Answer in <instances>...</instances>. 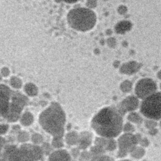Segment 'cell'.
Instances as JSON below:
<instances>
[{
  "instance_id": "obj_1",
  "label": "cell",
  "mask_w": 161,
  "mask_h": 161,
  "mask_svg": "<svg viewBox=\"0 0 161 161\" xmlns=\"http://www.w3.org/2000/svg\"><path fill=\"white\" fill-rule=\"evenodd\" d=\"M91 126L101 136L113 138L123 130V116L118 109L111 106L105 107L93 117Z\"/></svg>"
},
{
  "instance_id": "obj_2",
  "label": "cell",
  "mask_w": 161,
  "mask_h": 161,
  "mask_svg": "<svg viewBox=\"0 0 161 161\" xmlns=\"http://www.w3.org/2000/svg\"><path fill=\"white\" fill-rule=\"evenodd\" d=\"M67 21L72 28L85 31L94 27L96 22V16L89 8H77L69 11Z\"/></svg>"
},
{
  "instance_id": "obj_3",
  "label": "cell",
  "mask_w": 161,
  "mask_h": 161,
  "mask_svg": "<svg viewBox=\"0 0 161 161\" xmlns=\"http://www.w3.org/2000/svg\"><path fill=\"white\" fill-rule=\"evenodd\" d=\"M140 112L151 119H161V92H155L142 101Z\"/></svg>"
},
{
  "instance_id": "obj_4",
  "label": "cell",
  "mask_w": 161,
  "mask_h": 161,
  "mask_svg": "<svg viewBox=\"0 0 161 161\" xmlns=\"http://www.w3.org/2000/svg\"><path fill=\"white\" fill-rule=\"evenodd\" d=\"M135 90L137 97L144 99L156 92L157 85L152 79L144 78L137 82Z\"/></svg>"
},
{
  "instance_id": "obj_5",
  "label": "cell",
  "mask_w": 161,
  "mask_h": 161,
  "mask_svg": "<svg viewBox=\"0 0 161 161\" xmlns=\"http://www.w3.org/2000/svg\"><path fill=\"white\" fill-rule=\"evenodd\" d=\"M142 138L140 134L133 135L132 133H125L119 137L117 145L119 149L130 153L133 148L140 143Z\"/></svg>"
},
{
  "instance_id": "obj_6",
  "label": "cell",
  "mask_w": 161,
  "mask_h": 161,
  "mask_svg": "<svg viewBox=\"0 0 161 161\" xmlns=\"http://www.w3.org/2000/svg\"><path fill=\"white\" fill-rule=\"evenodd\" d=\"M139 101L138 98L133 96H130L124 99L119 104L118 110L123 116L126 112L134 111L138 108Z\"/></svg>"
},
{
  "instance_id": "obj_7",
  "label": "cell",
  "mask_w": 161,
  "mask_h": 161,
  "mask_svg": "<svg viewBox=\"0 0 161 161\" xmlns=\"http://www.w3.org/2000/svg\"><path fill=\"white\" fill-rule=\"evenodd\" d=\"M92 134L88 131H82L79 135L78 148L80 150H86L92 143Z\"/></svg>"
},
{
  "instance_id": "obj_8",
  "label": "cell",
  "mask_w": 161,
  "mask_h": 161,
  "mask_svg": "<svg viewBox=\"0 0 161 161\" xmlns=\"http://www.w3.org/2000/svg\"><path fill=\"white\" fill-rule=\"evenodd\" d=\"M141 65L136 62L132 61L124 64L120 67V72L125 74H132L137 72Z\"/></svg>"
},
{
  "instance_id": "obj_9",
  "label": "cell",
  "mask_w": 161,
  "mask_h": 161,
  "mask_svg": "<svg viewBox=\"0 0 161 161\" xmlns=\"http://www.w3.org/2000/svg\"><path fill=\"white\" fill-rule=\"evenodd\" d=\"M132 27V24L128 21H123L118 23L116 27L115 30L116 33L119 34L125 33V32L130 31Z\"/></svg>"
},
{
  "instance_id": "obj_10",
  "label": "cell",
  "mask_w": 161,
  "mask_h": 161,
  "mask_svg": "<svg viewBox=\"0 0 161 161\" xmlns=\"http://www.w3.org/2000/svg\"><path fill=\"white\" fill-rule=\"evenodd\" d=\"M55 161H70L71 157L69 153L66 150H59L55 155Z\"/></svg>"
},
{
  "instance_id": "obj_11",
  "label": "cell",
  "mask_w": 161,
  "mask_h": 161,
  "mask_svg": "<svg viewBox=\"0 0 161 161\" xmlns=\"http://www.w3.org/2000/svg\"><path fill=\"white\" fill-rule=\"evenodd\" d=\"M131 156L135 158H142L145 153V149L143 148V147H141V146H135L133 150L130 152Z\"/></svg>"
},
{
  "instance_id": "obj_12",
  "label": "cell",
  "mask_w": 161,
  "mask_h": 161,
  "mask_svg": "<svg viewBox=\"0 0 161 161\" xmlns=\"http://www.w3.org/2000/svg\"><path fill=\"white\" fill-rule=\"evenodd\" d=\"M89 152L90 153V155H91V158H94L96 157L104 155L105 149L104 148H102L101 147L94 145V146H92L90 148V150Z\"/></svg>"
},
{
  "instance_id": "obj_13",
  "label": "cell",
  "mask_w": 161,
  "mask_h": 161,
  "mask_svg": "<svg viewBox=\"0 0 161 161\" xmlns=\"http://www.w3.org/2000/svg\"><path fill=\"white\" fill-rule=\"evenodd\" d=\"M79 140V134L75 131L69 133L66 136V142L70 145H76Z\"/></svg>"
},
{
  "instance_id": "obj_14",
  "label": "cell",
  "mask_w": 161,
  "mask_h": 161,
  "mask_svg": "<svg viewBox=\"0 0 161 161\" xmlns=\"http://www.w3.org/2000/svg\"><path fill=\"white\" fill-rule=\"evenodd\" d=\"M127 119L129 121L136 123V124H140L142 123V118L140 116V114L136 112L131 111L128 114Z\"/></svg>"
},
{
  "instance_id": "obj_15",
  "label": "cell",
  "mask_w": 161,
  "mask_h": 161,
  "mask_svg": "<svg viewBox=\"0 0 161 161\" xmlns=\"http://www.w3.org/2000/svg\"><path fill=\"white\" fill-rule=\"evenodd\" d=\"M120 89L123 92H128L132 89V83L128 80H125L120 85Z\"/></svg>"
},
{
  "instance_id": "obj_16",
  "label": "cell",
  "mask_w": 161,
  "mask_h": 161,
  "mask_svg": "<svg viewBox=\"0 0 161 161\" xmlns=\"http://www.w3.org/2000/svg\"><path fill=\"white\" fill-rule=\"evenodd\" d=\"M117 145V142L113 138H108V142L105 147V150L113 151L116 149Z\"/></svg>"
},
{
  "instance_id": "obj_17",
  "label": "cell",
  "mask_w": 161,
  "mask_h": 161,
  "mask_svg": "<svg viewBox=\"0 0 161 161\" xmlns=\"http://www.w3.org/2000/svg\"><path fill=\"white\" fill-rule=\"evenodd\" d=\"M108 142V138L103 137V136H99V137H96L94 140V145L101 147L102 148H104L105 149V147L106 145Z\"/></svg>"
},
{
  "instance_id": "obj_18",
  "label": "cell",
  "mask_w": 161,
  "mask_h": 161,
  "mask_svg": "<svg viewBox=\"0 0 161 161\" xmlns=\"http://www.w3.org/2000/svg\"><path fill=\"white\" fill-rule=\"evenodd\" d=\"M25 89L26 92L30 95L35 94L37 92V89H36V87L35 86V85L31 84V83L27 84L25 87Z\"/></svg>"
},
{
  "instance_id": "obj_19",
  "label": "cell",
  "mask_w": 161,
  "mask_h": 161,
  "mask_svg": "<svg viewBox=\"0 0 161 161\" xmlns=\"http://www.w3.org/2000/svg\"><path fill=\"white\" fill-rule=\"evenodd\" d=\"M91 159V156L89 151L84 150L82 152L80 153L79 156V161H89Z\"/></svg>"
},
{
  "instance_id": "obj_20",
  "label": "cell",
  "mask_w": 161,
  "mask_h": 161,
  "mask_svg": "<svg viewBox=\"0 0 161 161\" xmlns=\"http://www.w3.org/2000/svg\"><path fill=\"white\" fill-rule=\"evenodd\" d=\"M123 131L126 133H132L135 131V127L131 123L128 122L123 125Z\"/></svg>"
},
{
  "instance_id": "obj_21",
  "label": "cell",
  "mask_w": 161,
  "mask_h": 161,
  "mask_svg": "<svg viewBox=\"0 0 161 161\" xmlns=\"http://www.w3.org/2000/svg\"><path fill=\"white\" fill-rule=\"evenodd\" d=\"M89 161H114V160L110 157L106 156L105 155H103L101 156L92 158Z\"/></svg>"
},
{
  "instance_id": "obj_22",
  "label": "cell",
  "mask_w": 161,
  "mask_h": 161,
  "mask_svg": "<svg viewBox=\"0 0 161 161\" xmlns=\"http://www.w3.org/2000/svg\"><path fill=\"white\" fill-rule=\"evenodd\" d=\"M11 84L13 87H15V88H19L21 86V81L19 79H18V77H13L11 79Z\"/></svg>"
},
{
  "instance_id": "obj_23",
  "label": "cell",
  "mask_w": 161,
  "mask_h": 161,
  "mask_svg": "<svg viewBox=\"0 0 161 161\" xmlns=\"http://www.w3.org/2000/svg\"><path fill=\"white\" fill-rule=\"evenodd\" d=\"M157 125V123L155 121H154L153 119H150L149 120H146L145 121V127L147 128L149 130L152 129V128H155Z\"/></svg>"
},
{
  "instance_id": "obj_24",
  "label": "cell",
  "mask_w": 161,
  "mask_h": 161,
  "mask_svg": "<svg viewBox=\"0 0 161 161\" xmlns=\"http://www.w3.org/2000/svg\"><path fill=\"white\" fill-rule=\"evenodd\" d=\"M97 5V1L96 0H87L86 2V6L88 7V8H94Z\"/></svg>"
},
{
  "instance_id": "obj_25",
  "label": "cell",
  "mask_w": 161,
  "mask_h": 161,
  "mask_svg": "<svg viewBox=\"0 0 161 161\" xmlns=\"http://www.w3.org/2000/svg\"><path fill=\"white\" fill-rule=\"evenodd\" d=\"M80 149L79 148H74L71 150V153L72 155L73 156L74 158H78L79 155H80Z\"/></svg>"
},
{
  "instance_id": "obj_26",
  "label": "cell",
  "mask_w": 161,
  "mask_h": 161,
  "mask_svg": "<svg viewBox=\"0 0 161 161\" xmlns=\"http://www.w3.org/2000/svg\"><path fill=\"white\" fill-rule=\"evenodd\" d=\"M107 42H108V46L110 47H112V48L116 46V41L115 38H108Z\"/></svg>"
},
{
  "instance_id": "obj_27",
  "label": "cell",
  "mask_w": 161,
  "mask_h": 161,
  "mask_svg": "<svg viewBox=\"0 0 161 161\" xmlns=\"http://www.w3.org/2000/svg\"><path fill=\"white\" fill-rule=\"evenodd\" d=\"M139 144L141 145V147H147L148 145L149 142H148V140H147V138H142Z\"/></svg>"
},
{
  "instance_id": "obj_28",
  "label": "cell",
  "mask_w": 161,
  "mask_h": 161,
  "mask_svg": "<svg viewBox=\"0 0 161 161\" xmlns=\"http://www.w3.org/2000/svg\"><path fill=\"white\" fill-rule=\"evenodd\" d=\"M128 153L126 152V151H124L123 150H120L119 149V150L117 152V157L118 158H123V157H125L126 156V155L128 154Z\"/></svg>"
},
{
  "instance_id": "obj_29",
  "label": "cell",
  "mask_w": 161,
  "mask_h": 161,
  "mask_svg": "<svg viewBox=\"0 0 161 161\" xmlns=\"http://www.w3.org/2000/svg\"><path fill=\"white\" fill-rule=\"evenodd\" d=\"M118 11L119 14H123L125 13H126L127 11V8L125 6H120L118 9Z\"/></svg>"
},
{
  "instance_id": "obj_30",
  "label": "cell",
  "mask_w": 161,
  "mask_h": 161,
  "mask_svg": "<svg viewBox=\"0 0 161 161\" xmlns=\"http://www.w3.org/2000/svg\"><path fill=\"white\" fill-rule=\"evenodd\" d=\"M1 72L2 75L3 76H6V77L8 76L9 75V69L7 67H3L1 69Z\"/></svg>"
},
{
  "instance_id": "obj_31",
  "label": "cell",
  "mask_w": 161,
  "mask_h": 161,
  "mask_svg": "<svg viewBox=\"0 0 161 161\" xmlns=\"http://www.w3.org/2000/svg\"><path fill=\"white\" fill-rule=\"evenodd\" d=\"M157 133V130L155 129V128L150 129V131H149V133H150L151 135H155Z\"/></svg>"
},
{
  "instance_id": "obj_32",
  "label": "cell",
  "mask_w": 161,
  "mask_h": 161,
  "mask_svg": "<svg viewBox=\"0 0 161 161\" xmlns=\"http://www.w3.org/2000/svg\"><path fill=\"white\" fill-rule=\"evenodd\" d=\"M61 1H63L68 3H74L77 2L79 0H61Z\"/></svg>"
},
{
  "instance_id": "obj_33",
  "label": "cell",
  "mask_w": 161,
  "mask_h": 161,
  "mask_svg": "<svg viewBox=\"0 0 161 161\" xmlns=\"http://www.w3.org/2000/svg\"><path fill=\"white\" fill-rule=\"evenodd\" d=\"M157 77L158 79H160L161 80V70H160L158 73H157Z\"/></svg>"
},
{
  "instance_id": "obj_34",
  "label": "cell",
  "mask_w": 161,
  "mask_h": 161,
  "mask_svg": "<svg viewBox=\"0 0 161 161\" xmlns=\"http://www.w3.org/2000/svg\"><path fill=\"white\" fill-rule=\"evenodd\" d=\"M119 161H130V160H119Z\"/></svg>"
},
{
  "instance_id": "obj_35",
  "label": "cell",
  "mask_w": 161,
  "mask_h": 161,
  "mask_svg": "<svg viewBox=\"0 0 161 161\" xmlns=\"http://www.w3.org/2000/svg\"><path fill=\"white\" fill-rule=\"evenodd\" d=\"M159 125H160V127H161V121H160V123H159Z\"/></svg>"
},
{
  "instance_id": "obj_36",
  "label": "cell",
  "mask_w": 161,
  "mask_h": 161,
  "mask_svg": "<svg viewBox=\"0 0 161 161\" xmlns=\"http://www.w3.org/2000/svg\"><path fill=\"white\" fill-rule=\"evenodd\" d=\"M160 89H161V84H160Z\"/></svg>"
},
{
  "instance_id": "obj_37",
  "label": "cell",
  "mask_w": 161,
  "mask_h": 161,
  "mask_svg": "<svg viewBox=\"0 0 161 161\" xmlns=\"http://www.w3.org/2000/svg\"><path fill=\"white\" fill-rule=\"evenodd\" d=\"M0 80H1V76H0Z\"/></svg>"
}]
</instances>
